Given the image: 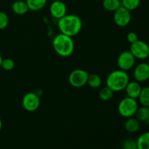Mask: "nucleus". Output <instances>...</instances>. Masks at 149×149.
I'll return each instance as SVG.
<instances>
[{
    "label": "nucleus",
    "instance_id": "obj_1",
    "mask_svg": "<svg viewBox=\"0 0 149 149\" xmlns=\"http://www.w3.org/2000/svg\"><path fill=\"white\" fill-rule=\"evenodd\" d=\"M58 26L63 34L71 37L78 34L82 28L81 19L77 15H65L58 20Z\"/></svg>",
    "mask_w": 149,
    "mask_h": 149
},
{
    "label": "nucleus",
    "instance_id": "obj_2",
    "mask_svg": "<svg viewBox=\"0 0 149 149\" xmlns=\"http://www.w3.org/2000/svg\"><path fill=\"white\" fill-rule=\"evenodd\" d=\"M52 46L55 52L61 57H68L74 51V42L72 37L61 33L52 41Z\"/></svg>",
    "mask_w": 149,
    "mask_h": 149
},
{
    "label": "nucleus",
    "instance_id": "obj_3",
    "mask_svg": "<svg viewBox=\"0 0 149 149\" xmlns=\"http://www.w3.org/2000/svg\"><path fill=\"white\" fill-rule=\"evenodd\" d=\"M130 82V77L123 70H116L109 74L106 79V86L113 92H120L125 90Z\"/></svg>",
    "mask_w": 149,
    "mask_h": 149
},
{
    "label": "nucleus",
    "instance_id": "obj_4",
    "mask_svg": "<svg viewBox=\"0 0 149 149\" xmlns=\"http://www.w3.org/2000/svg\"><path fill=\"white\" fill-rule=\"evenodd\" d=\"M138 109V103L136 99L125 97L119 102L118 105L119 113L125 118H130L135 116Z\"/></svg>",
    "mask_w": 149,
    "mask_h": 149
},
{
    "label": "nucleus",
    "instance_id": "obj_5",
    "mask_svg": "<svg viewBox=\"0 0 149 149\" xmlns=\"http://www.w3.org/2000/svg\"><path fill=\"white\" fill-rule=\"evenodd\" d=\"M89 74L84 69L77 68L71 71L68 77V81L72 87L79 88L87 84Z\"/></svg>",
    "mask_w": 149,
    "mask_h": 149
},
{
    "label": "nucleus",
    "instance_id": "obj_6",
    "mask_svg": "<svg viewBox=\"0 0 149 149\" xmlns=\"http://www.w3.org/2000/svg\"><path fill=\"white\" fill-rule=\"evenodd\" d=\"M130 51L136 59L144 60L149 57V45L146 42L139 39L131 44Z\"/></svg>",
    "mask_w": 149,
    "mask_h": 149
},
{
    "label": "nucleus",
    "instance_id": "obj_7",
    "mask_svg": "<svg viewBox=\"0 0 149 149\" xmlns=\"http://www.w3.org/2000/svg\"><path fill=\"white\" fill-rule=\"evenodd\" d=\"M136 58L131 53L130 51H124L117 58V64L121 70L127 71L132 69L135 64Z\"/></svg>",
    "mask_w": 149,
    "mask_h": 149
},
{
    "label": "nucleus",
    "instance_id": "obj_8",
    "mask_svg": "<svg viewBox=\"0 0 149 149\" xmlns=\"http://www.w3.org/2000/svg\"><path fill=\"white\" fill-rule=\"evenodd\" d=\"M131 19H132L131 11L128 10L123 6H121L116 11H114L113 20L118 26L120 27L127 26L130 23Z\"/></svg>",
    "mask_w": 149,
    "mask_h": 149
},
{
    "label": "nucleus",
    "instance_id": "obj_9",
    "mask_svg": "<svg viewBox=\"0 0 149 149\" xmlns=\"http://www.w3.org/2000/svg\"><path fill=\"white\" fill-rule=\"evenodd\" d=\"M22 105L26 111L33 112L39 109L40 106V99L36 93H28L23 97Z\"/></svg>",
    "mask_w": 149,
    "mask_h": 149
},
{
    "label": "nucleus",
    "instance_id": "obj_10",
    "mask_svg": "<svg viewBox=\"0 0 149 149\" xmlns=\"http://www.w3.org/2000/svg\"><path fill=\"white\" fill-rule=\"evenodd\" d=\"M134 77L138 82H144L149 79V65L147 63H141L134 70Z\"/></svg>",
    "mask_w": 149,
    "mask_h": 149
},
{
    "label": "nucleus",
    "instance_id": "obj_11",
    "mask_svg": "<svg viewBox=\"0 0 149 149\" xmlns=\"http://www.w3.org/2000/svg\"><path fill=\"white\" fill-rule=\"evenodd\" d=\"M49 11L52 17L59 20L66 15L67 7L63 1L56 0L51 4Z\"/></svg>",
    "mask_w": 149,
    "mask_h": 149
},
{
    "label": "nucleus",
    "instance_id": "obj_12",
    "mask_svg": "<svg viewBox=\"0 0 149 149\" xmlns=\"http://www.w3.org/2000/svg\"><path fill=\"white\" fill-rule=\"evenodd\" d=\"M141 90H142V87L140 84V82L137 81H130L125 88V91L128 97L134 99L138 98Z\"/></svg>",
    "mask_w": 149,
    "mask_h": 149
},
{
    "label": "nucleus",
    "instance_id": "obj_13",
    "mask_svg": "<svg viewBox=\"0 0 149 149\" xmlns=\"http://www.w3.org/2000/svg\"><path fill=\"white\" fill-rule=\"evenodd\" d=\"M141 127V122L137 118L130 117L127 118V120L125 123V128L128 132L135 133L140 130Z\"/></svg>",
    "mask_w": 149,
    "mask_h": 149
},
{
    "label": "nucleus",
    "instance_id": "obj_14",
    "mask_svg": "<svg viewBox=\"0 0 149 149\" xmlns=\"http://www.w3.org/2000/svg\"><path fill=\"white\" fill-rule=\"evenodd\" d=\"M12 10L13 13L18 15H25L29 11V7L26 1H21V0H17L15 1L12 5Z\"/></svg>",
    "mask_w": 149,
    "mask_h": 149
},
{
    "label": "nucleus",
    "instance_id": "obj_15",
    "mask_svg": "<svg viewBox=\"0 0 149 149\" xmlns=\"http://www.w3.org/2000/svg\"><path fill=\"white\" fill-rule=\"evenodd\" d=\"M26 2L29 10L39 11L45 7L47 0H26Z\"/></svg>",
    "mask_w": 149,
    "mask_h": 149
},
{
    "label": "nucleus",
    "instance_id": "obj_16",
    "mask_svg": "<svg viewBox=\"0 0 149 149\" xmlns=\"http://www.w3.org/2000/svg\"><path fill=\"white\" fill-rule=\"evenodd\" d=\"M122 6L120 0H103V7L109 12H114Z\"/></svg>",
    "mask_w": 149,
    "mask_h": 149
},
{
    "label": "nucleus",
    "instance_id": "obj_17",
    "mask_svg": "<svg viewBox=\"0 0 149 149\" xmlns=\"http://www.w3.org/2000/svg\"><path fill=\"white\" fill-rule=\"evenodd\" d=\"M136 142L138 149H149V132L141 134Z\"/></svg>",
    "mask_w": 149,
    "mask_h": 149
},
{
    "label": "nucleus",
    "instance_id": "obj_18",
    "mask_svg": "<svg viewBox=\"0 0 149 149\" xmlns=\"http://www.w3.org/2000/svg\"><path fill=\"white\" fill-rule=\"evenodd\" d=\"M135 116L140 122H145L149 118V107L143 106L138 107Z\"/></svg>",
    "mask_w": 149,
    "mask_h": 149
},
{
    "label": "nucleus",
    "instance_id": "obj_19",
    "mask_svg": "<svg viewBox=\"0 0 149 149\" xmlns=\"http://www.w3.org/2000/svg\"><path fill=\"white\" fill-rule=\"evenodd\" d=\"M87 84H89L92 88H98L102 84V79L97 74H89L88 79H87Z\"/></svg>",
    "mask_w": 149,
    "mask_h": 149
},
{
    "label": "nucleus",
    "instance_id": "obj_20",
    "mask_svg": "<svg viewBox=\"0 0 149 149\" xmlns=\"http://www.w3.org/2000/svg\"><path fill=\"white\" fill-rule=\"evenodd\" d=\"M138 99L142 106L149 107V87L142 88Z\"/></svg>",
    "mask_w": 149,
    "mask_h": 149
},
{
    "label": "nucleus",
    "instance_id": "obj_21",
    "mask_svg": "<svg viewBox=\"0 0 149 149\" xmlns=\"http://www.w3.org/2000/svg\"><path fill=\"white\" fill-rule=\"evenodd\" d=\"M113 93L114 92L113 90H111L107 86H106L100 90L99 96H100V98L103 101H109L113 97Z\"/></svg>",
    "mask_w": 149,
    "mask_h": 149
},
{
    "label": "nucleus",
    "instance_id": "obj_22",
    "mask_svg": "<svg viewBox=\"0 0 149 149\" xmlns=\"http://www.w3.org/2000/svg\"><path fill=\"white\" fill-rule=\"evenodd\" d=\"M122 6L127 9L130 11L135 10L139 7L141 0H122Z\"/></svg>",
    "mask_w": 149,
    "mask_h": 149
},
{
    "label": "nucleus",
    "instance_id": "obj_23",
    "mask_svg": "<svg viewBox=\"0 0 149 149\" xmlns=\"http://www.w3.org/2000/svg\"><path fill=\"white\" fill-rule=\"evenodd\" d=\"M15 62L13 60L10 59V58H5V59L2 60V63H1V67L5 71H11L15 68Z\"/></svg>",
    "mask_w": 149,
    "mask_h": 149
},
{
    "label": "nucleus",
    "instance_id": "obj_24",
    "mask_svg": "<svg viewBox=\"0 0 149 149\" xmlns=\"http://www.w3.org/2000/svg\"><path fill=\"white\" fill-rule=\"evenodd\" d=\"M9 17L4 12L0 11V30L6 29L8 26Z\"/></svg>",
    "mask_w": 149,
    "mask_h": 149
},
{
    "label": "nucleus",
    "instance_id": "obj_25",
    "mask_svg": "<svg viewBox=\"0 0 149 149\" xmlns=\"http://www.w3.org/2000/svg\"><path fill=\"white\" fill-rule=\"evenodd\" d=\"M122 149H138L136 141L132 139L126 140L123 143Z\"/></svg>",
    "mask_w": 149,
    "mask_h": 149
},
{
    "label": "nucleus",
    "instance_id": "obj_26",
    "mask_svg": "<svg viewBox=\"0 0 149 149\" xmlns=\"http://www.w3.org/2000/svg\"><path fill=\"white\" fill-rule=\"evenodd\" d=\"M127 41L130 43L132 44L138 40V36L136 33L132 31L127 33Z\"/></svg>",
    "mask_w": 149,
    "mask_h": 149
},
{
    "label": "nucleus",
    "instance_id": "obj_27",
    "mask_svg": "<svg viewBox=\"0 0 149 149\" xmlns=\"http://www.w3.org/2000/svg\"><path fill=\"white\" fill-rule=\"evenodd\" d=\"M1 128H2V121H1V118H0V131H1Z\"/></svg>",
    "mask_w": 149,
    "mask_h": 149
},
{
    "label": "nucleus",
    "instance_id": "obj_28",
    "mask_svg": "<svg viewBox=\"0 0 149 149\" xmlns=\"http://www.w3.org/2000/svg\"><path fill=\"white\" fill-rule=\"evenodd\" d=\"M2 60L3 58H1V55H0V68H1V63H2Z\"/></svg>",
    "mask_w": 149,
    "mask_h": 149
},
{
    "label": "nucleus",
    "instance_id": "obj_29",
    "mask_svg": "<svg viewBox=\"0 0 149 149\" xmlns=\"http://www.w3.org/2000/svg\"><path fill=\"white\" fill-rule=\"evenodd\" d=\"M146 122V123L147 124H148V125H149V118H148V119H147V120L146 121V122Z\"/></svg>",
    "mask_w": 149,
    "mask_h": 149
},
{
    "label": "nucleus",
    "instance_id": "obj_30",
    "mask_svg": "<svg viewBox=\"0 0 149 149\" xmlns=\"http://www.w3.org/2000/svg\"><path fill=\"white\" fill-rule=\"evenodd\" d=\"M148 63V65H149V57L148 58V63Z\"/></svg>",
    "mask_w": 149,
    "mask_h": 149
}]
</instances>
